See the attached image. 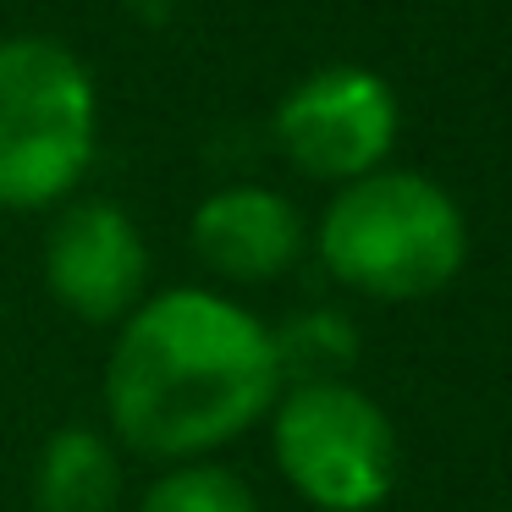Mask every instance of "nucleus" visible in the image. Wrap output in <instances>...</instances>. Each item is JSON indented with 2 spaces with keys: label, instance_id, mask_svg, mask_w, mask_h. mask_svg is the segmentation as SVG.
<instances>
[{
  "label": "nucleus",
  "instance_id": "f257e3e1",
  "mask_svg": "<svg viewBox=\"0 0 512 512\" xmlns=\"http://www.w3.org/2000/svg\"><path fill=\"white\" fill-rule=\"evenodd\" d=\"M276 336L199 287L149 298L111 353L105 402L127 446L188 457L243 435L276 402Z\"/></svg>",
  "mask_w": 512,
  "mask_h": 512
},
{
  "label": "nucleus",
  "instance_id": "0eeeda50",
  "mask_svg": "<svg viewBox=\"0 0 512 512\" xmlns=\"http://www.w3.org/2000/svg\"><path fill=\"white\" fill-rule=\"evenodd\" d=\"M303 226L281 193L270 188H221L199 204L193 215V248L204 254V265L221 270L232 281H270L298 259Z\"/></svg>",
  "mask_w": 512,
  "mask_h": 512
},
{
  "label": "nucleus",
  "instance_id": "7ed1b4c3",
  "mask_svg": "<svg viewBox=\"0 0 512 512\" xmlns=\"http://www.w3.org/2000/svg\"><path fill=\"white\" fill-rule=\"evenodd\" d=\"M94 155V83L56 39L0 45V204L39 210L78 188Z\"/></svg>",
  "mask_w": 512,
  "mask_h": 512
},
{
  "label": "nucleus",
  "instance_id": "39448f33",
  "mask_svg": "<svg viewBox=\"0 0 512 512\" xmlns=\"http://www.w3.org/2000/svg\"><path fill=\"white\" fill-rule=\"evenodd\" d=\"M276 138L309 177L358 182L397 144V94L364 67H325L281 100Z\"/></svg>",
  "mask_w": 512,
  "mask_h": 512
},
{
  "label": "nucleus",
  "instance_id": "6e6552de",
  "mask_svg": "<svg viewBox=\"0 0 512 512\" xmlns=\"http://www.w3.org/2000/svg\"><path fill=\"white\" fill-rule=\"evenodd\" d=\"M116 490H122V468L94 430L72 424V430H56L45 441L34 474L39 512H111Z\"/></svg>",
  "mask_w": 512,
  "mask_h": 512
},
{
  "label": "nucleus",
  "instance_id": "9d476101",
  "mask_svg": "<svg viewBox=\"0 0 512 512\" xmlns=\"http://www.w3.org/2000/svg\"><path fill=\"white\" fill-rule=\"evenodd\" d=\"M347 358H353V336L336 314H303L276 336V364L298 369V386L303 380H336L331 369L347 364Z\"/></svg>",
  "mask_w": 512,
  "mask_h": 512
},
{
  "label": "nucleus",
  "instance_id": "f03ea898",
  "mask_svg": "<svg viewBox=\"0 0 512 512\" xmlns=\"http://www.w3.org/2000/svg\"><path fill=\"white\" fill-rule=\"evenodd\" d=\"M468 226L452 193L413 171L347 182L320 221V259L336 281L380 303L430 298L463 270Z\"/></svg>",
  "mask_w": 512,
  "mask_h": 512
},
{
  "label": "nucleus",
  "instance_id": "20e7f679",
  "mask_svg": "<svg viewBox=\"0 0 512 512\" xmlns=\"http://www.w3.org/2000/svg\"><path fill=\"white\" fill-rule=\"evenodd\" d=\"M276 463L320 512H369L397 479V435L364 391L303 380L276 408Z\"/></svg>",
  "mask_w": 512,
  "mask_h": 512
},
{
  "label": "nucleus",
  "instance_id": "1a4fd4ad",
  "mask_svg": "<svg viewBox=\"0 0 512 512\" xmlns=\"http://www.w3.org/2000/svg\"><path fill=\"white\" fill-rule=\"evenodd\" d=\"M138 512H259V507L237 474H226L215 463H193L155 479Z\"/></svg>",
  "mask_w": 512,
  "mask_h": 512
},
{
  "label": "nucleus",
  "instance_id": "423d86ee",
  "mask_svg": "<svg viewBox=\"0 0 512 512\" xmlns=\"http://www.w3.org/2000/svg\"><path fill=\"white\" fill-rule=\"evenodd\" d=\"M149 254L116 204H72L45 243V281L78 320H116L138 303Z\"/></svg>",
  "mask_w": 512,
  "mask_h": 512
}]
</instances>
